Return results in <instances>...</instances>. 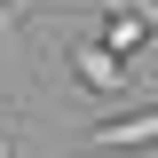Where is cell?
<instances>
[{"label": "cell", "mask_w": 158, "mask_h": 158, "mask_svg": "<svg viewBox=\"0 0 158 158\" xmlns=\"http://www.w3.org/2000/svg\"><path fill=\"white\" fill-rule=\"evenodd\" d=\"M79 150H95V158H118V150H158V103H150V111H127V118L87 127V135H79Z\"/></svg>", "instance_id": "obj_1"}, {"label": "cell", "mask_w": 158, "mask_h": 158, "mask_svg": "<svg viewBox=\"0 0 158 158\" xmlns=\"http://www.w3.org/2000/svg\"><path fill=\"white\" fill-rule=\"evenodd\" d=\"M71 71H79V87H95V95H127V87H142V79L127 71V56H111V48H87V40L71 48Z\"/></svg>", "instance_id": "obj_2"}, {"label": "cell", "mask_w": 158, "mask_h": 158, "mask_svg": "<svg viewBox=\"0 0 158 158\" xmlns=\"http://www.w3.org/2000/svg\"><path fill=\"white\" fill-rule=\"evenodd\" d=\"M16 48H24V16H16V0H0V56L16 63Z\"/></svg>", "instance_id": "obj_3"}]
</instances>
